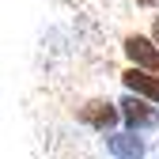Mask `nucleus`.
Listing matches in <instances>:
<instances>
[{"mask_svg": "<svg viewBox=\"0 0 159 159\" xmlns=\"http://www.w3.org/2000/svg\"><path fill=\"white\" fill-rule=\"evenodd\" d=\"M117 106H121V121H125L129 133H155L159 129V106L144 102L136 95H125Z\"/></svg>", "mask_w": 159, "mask_h": 159, "instance_id": "obj_2", "label": "nucleus"}, {"mask_svg": "<svg viewBox=\"0 0 159 159\" xmlns=\"http://www.w3.org/2000/svg\"><path fill=\"white\" fill-rule=\"evenodd\" d=\"M152 42L159 46V19H155V23H152Z\"/></svg>", "mask_w": 159, "mask_h": 159, "instance_id": "obj_6", "label": "nucleus"}, {"mask_svg": "<svg viewBox=\"0 0 159 159\" xmlns=\"http://www.w3.org/2000/svg\"><path fill=\"white\" fill-rule=\"evenodd\" d=\"M121 49L129 57V68H140V72L159 76V46L152 42V38H144V34H125Z\"/></svg>", "mask_w": 159, "mask_h": 159, "instance_id": "obj_3", "label": "nucleus"}, {"mask_svg": "<svg viewBox=\"0 0 159 159\" xmlns=\"http://www.w3.org/2000/svg\"><path fill=\"white\" fill-rule=\"evenodd\" d=\"M121 84H125L129 95H136V98H144V102L159 106V76L140 72V68H125L121 72Z\"/></svg>", "mask_w": 159, "mask_h": 159, "instance_id": "obj_4", "label": "nucleus"}, {"mask_svg": "<svg viewBox=\"0 0 159 159\" xmlns=\"http://www.w3.org/2000/svg\"><path fill=\"white\" fill-rule=\"evenodd\" d=\"M136 4H140V8H152V4H155V0H136Z\"/></svg>", "mask_w": 159, "mask_h": 159, "instance_id": "obj_7", "label": "nucleus"}, {"mask_svg": "<svg viewBox=\"0 0 159 159\" xmlns=\"http://www.w3.org/2000/svg\"><path fill=\"white\" fill-rule=\"evenodd\" d=\"M106 152H110V159H144V152H148V144H144V136L140 133H110L106 136Z\"/></svg>", "mask_w": 159, "mask_h": 159, "instance_id": "obj_5", "label": "nucleus"}, {"mask_svg": "<svg viewBox=\"0 0 159 159\" xmlns=\"http://www.w3.org/2000/svg\"><path fill=\"white\" fill-rule=\"evenodd\" d=\"M76 121L80 125H87L95 133H114V125L121 121V106L110 102V98H87L84 106H76Z\"/></svg>", "mask_w": 159, "mask_h": 159, "instance_id": "obj_1", "label": "nucleus"}]
</instances>
